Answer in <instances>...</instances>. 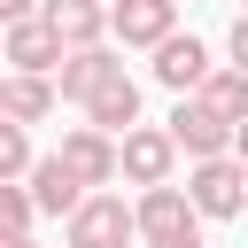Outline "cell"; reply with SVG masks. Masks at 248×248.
Here are the masks:
<instances>
[{"label":"cell","mask_w":248,"mask_h":248,"mask_svg":"<svg viewBox=\"0 0 248 248\" xmlns=\"http://www.w3.org/2000/svg\"><path fill=\"white\" fill-rule=\"evenodd\" d=\"M108 70H124V62H116V46H108V39H93V46H62V62H54L46 78H54V101H85Z\"/></svg>","instance_id":"9c48e42d"},{"label":"cell","mask_w":248,"mask_h":248,"mask_svg":"<svg viewBox=\"0 0 248 248\" xmlns=\"http://www.w3.org/2000/svg\"><path fill=\"white\" fill-rule=\"evenodd\" d=\"M108 31L124 46H155L163 31H178V0H108Z\"/></svg>","instance_id":"8fae6325"},{"label":"cell","mask_w":248,"mask_h":248,"mask_svg":"<svg viewBox=\"0 0 248 248\" xmlns=\"http://www.w3.org/2000/svg\"><path fill=\"white\" fill-rule=\"evenodd\" d=\"M101 8H108V0H101Z\"/></svg>","instance_id":"7402d4cb"},{"label":"cell","mask_w":248,"mask_h":248,"mask_svg":"<svg viewBox=\"0 0 248 248\" xmlns=\"http://www.w3.org/2000/svg\"><path fill=\"white\" fill-rule=\"evenodd\" d=\"M85 124H93V132H124V124H140V85H132L124 70H108V78L85 93Z\"/></svg>","instance_id":"4fadbf2b"},{"label":"cell","mask_w":248,"mask_h":248,"mask_svg":"<svg viewBox=\"0 0 248 248\" xmlns=\"http://www.w3.org/2000/svg\"><path fill=\"white\" fill-rule=\"evenodd\" d=\"M225 54H232V70H248V23H232V31H225Z\"/></svg>","instance_id":"ac0fdd59"},{"label":"cell","mask_w":248,"mask_h":248,"mask_svg":"<svg viewBox=\"0 0 248 248\" xmlns=\"http://www.w3.org/2000/svg\"><path fill=\"white\" fill-rule=\"evenodd\" d=\"M147 54H155V62H147V70H155V85H170V93H194V85H202V70H209V46H202L194 31H163Z\"/></svg>","instance_id":"ba28073f"},{"label":"cell","mask_w":248,"mask_h":248,"mask_svg":"<svg viewBox=\"0 0 248 248\" xmlns=\"http://www.w3.org/2000/svg\"><path fill=\"white\" fill-rule=\"evenodd\" d=\"M124 248H140V240H124Z\"/></svg>","instance_id":"44dd1931"},{"label":"cell","mask_w":248,"mask_h":248,"mask_svg":"<svg viewBox=\"0 0 248 248\" xmlns=\"http://www.w3.org/2000/svg\"><path fill=\"white\" fill-rule=\"evenodd\" d=\"M170 170H178V147L163 140V124H124V132H116V178L163 186Z\"/></svg>","instance_id":"5b68a950"},{"label":"cell","mask_w":248,"mask_h":248,"mask_svg":"<svg viewBox=\"0 0 248 248\" xmlns=\"http://www.w3.org/2000/svg\"><path fill=\"white\" fill-rule=\"evenodd\" d=\"M163 140L186 155V163H202V155H232V140H240V124L232 116H217L202 93H178V108L163 116Z\"/></svg>","instance_id":"7a4b0ae2"},{"label":"cell","mask_w":248,"mask_h":248,"mask_svg":"<svg viewBox=\"0 0 248 248\" xmlns=\"http://www.w3.org/2000/svg\"><path fill=\"white\" fill-rule=\"evenodd\" d=\"M178 8H186V0H178Z\"/></svg>","instance_id":"603a6c76"},{"label":"cell","mask_w":248,"mask_h":248,"mask_svg":"<svg viewBox=\"0 0 248 248\" xmlns=\"http://www.w3.org/2000/svg\"><path fill=\"white\" fill-rule=\"evenodd\" d=\"M0 116H8V124H46V116H54V78L8 70V78H0Z\"/></svg>","instance_id":"5bb4252c"},{"label":"cell","mask_w":248,"mask_h":248,"mask_svg":"<svg viewBox=\"0 0 248 248\" xmlns=\"http://www.w3.org/2000/svg\"><path fill=\"white\" fill-rule=\"evenodd\" d=\"M39 23H46L62 46H93V39H108V8H101V0H39Z\"/></svg>","instance_id":"7c38bea8"},{"label":"cell","mask_w":248,"mask_h":248,"mask_svg":"<svg viewBox=\"0 0 248 248\" xmlns=\"http://www.w3.org/2000/svg\"><path fill=\"white\" fill-rule=\"evenodd\" d=\"M0 248H39V240L31 232H0Z\"/></svg>","instance_id":"ffe728a7"},{"label":"cell","mask_w":248,"mask_h":248,"mask_svg":"<svg viewBox=\"0 0 248 248\" xmlns=\"http://www.w3.org/2000/svg\"><path fill=\"white\" fill-rule=\"evenodd\" d=\"M23 163H31V124L0 116V178H23Z\"/></svg>","instance_id":"2e32d148"},{"label":"cell","mask_w":248,"mask_h":248,"mask_svg":"<svg viewBox=\"0 0 248 248\" xmlns=\"http://www.w3.org/2000/svg\"><path fill=\"white\" fill-rule=\"evenodd\" d=\"M132 240H140V248H202V217H194V202L178 194V178L140 186V202H132Z\"/></svg>","instance_id":"6da1fadb"},{"label":"cell","mask_w":248,"mask_h":248,"mask_svg":"<svg viewBox=\"0 0 248 248\" xmlns=\"http://www.w3.org/2000/svg\"><path fill=\"white\" fill-rule=\"evenodd\" d=\"M132 240V202L108 186H85L78 209L62 217V248H124Z\"/></svg>","instance_id":"277c9868"},{"label":"cell","mask_w":248,"mask_h":248,"mask_svg":"<svg viewBox=\"0 0 248 248\" xmlns=\"http://www.w3.org/2000/svg\"><path fill=\"white\" fill-rule=\"evenodd\" d=\"M23 194H31V217H70L85 186L62 170V155H31L23 163Z\"/></svg>","instance_id":"30bf717a"},{"label":"cell","mask_w":248,"mask_h":248,"mask_svg":"<svg viewBox=\"0 0 248 248\" xmlns=\"http://www.w3.org/2000/svg\"><path fill=\"white\" fill-rule=\"evenodd\" d=\"M186 202H194V217L232 225V217L248 209V163H240V155H202V163L186 170Z\"/></svg>","instance_id":"3957f363"},{"label":"cell","mask_w":248,"mask_h":248,"mask_svg":"<svg viewBox=\"0 0 248 248\" xmlns=\"http://www.w3.org/2000/svg\"><path fill=\"white\" fill-rule=\"evenodd\" d=\"M0 62H8V70H23V78H46V70L62 62V39L39 23V8H31V16H16V23H0Z\"/></svg>","instance_id":"8992f818"},{"label":"cell","mask_w":248,"mask_h":248,"mask_svg":"<svg viewBox=\"0 0 248 248\" xmlns=\"http://www.w3.org/2000/svg\"><path fill=\"white\" fill-rule=\"evenodd\" d=\"M54 155H62V170H70L78 186H108V178H116V132H93V124H70Z\"/></svg>","instance_id":"52a82bcc"},{"label":"cell","mask_w":248,"mask_h":248,"mask_svg":"<svg viewBox=\"0 0 248 248\" xmlns=\"http://www.w3.org/2000/svg\"><path fill=\"white\" fill-rule=\"evenodd\" d=\"M194 93H202V101H209V108H217V116H232V124H240V116H248V70H232V62H209V70H202V85H194Z\"/></svg>","instance_id":"9a60e30c"},{"label":"cell","mask_w":248,"mask_h":248,"mask_svg":"<svg viewBox=\"0 0 248 248\" xmlns=\"http://www.w3.org/2000/svg\"><path fill=\"white\" fill-rule=\"evenodd\" d=\"M39 0H0V23H16V16H31Z\"/></svg>","instance_id":"d6986e66"},{"label":"cell","mask_w":248,"mask_h":248,"mask_svg":"<svg viewBox=\"0 0 248 248\" xmlns=\"http://www.w3.org/2000/svg\"><path fill=\"white\" fill-rule=\"evenodd\" d=\"M0 232H31V194H23V178H0Z\"/></svg>","instance_id":"e0dca14e"}]
</instances>
